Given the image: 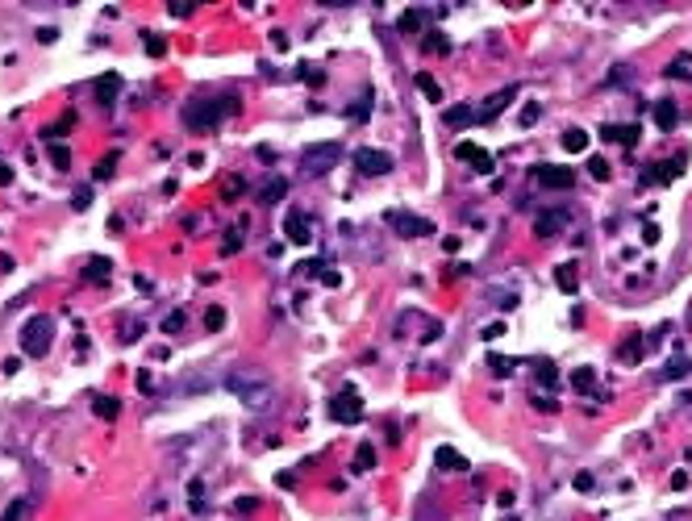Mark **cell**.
Instances as JSON below:
<instances>
[{"label":"cell","instance_id":"cell-1","mask_svg":"<svg viewBox=\"0 0 692 521\" xmlns=\"http://www.w3.org/2000/svg\"><path fill=\"white\" fill-rule=\"evenodd\" d=\"M238 113V96L234 92H225V96H196V100H188V109H184V125L192 129V134H209V129H217L225 117H234Z\"/></svg>","mask_w":692,"mask_h":521},{"label":"cell","instance_id":"cell-2","mask_svg":"<svg viewBox=\"0 0 692 521\" xmlns=\"http://www.w3.org/2000/svg\"><path fill=\"white\" fill-rule=\"evenodd\" d=\"M50 342H54V317L33 313V317L21 326V351L38 359V355H46V351H50Z\"/></svg>","mask_w":692,"mask_h":521},{"label":"cell","instance_id":"cell-3","mask_svg":"<svg viewBox=\"0 0 692 521\" xmlns=\"http://www.w3.org/2000/svg\"><path fill=\"white\" fill-rule=\"evenodd\" d=\"M225 384H230V392H234L246 409H267V405H271V384H267L263 376H242V371H238V376H230Z\"/></svg>","mask_w":692,"mask_h":521},{"label":"cell","instance_id":"cell-4","mask_svg":"<svg viewBox=\"0 0 692 521\" xmlns=\"http://www.w3.org/2000/svg\"><path fill=\"white\" fill-rule=\"evenodd\" d=\"M330 417H334V422H342V426L363 422V396H359V388H355V384H346L338 396H330Z\"/></svg>","mask_w":692,"mask_h":521},{"label":"cell","instance_id":"cell-5","mask_svg":"<svg viewBox=\"0 0 692 521\" xmlns=\"http://www.w3.org/2000/svg\"><path fill=\"white\" fill-rule=\"evenodd\" d=\"M384 221H388L401 238H426V234H434V221H430V217H413V213H401V209L384 213Z\"/></svg>","mask_w":692,"mask_h":521},{"label":"cell","instance_id":"cell-6","mask_svg":"<svg viewBox=\"0 0 692 521\" xmlns=\"http://www.w3.org/2000/svg\"><path fill=\"white\" fill-rule=\"evenodd\" d=\"M338 159H342V150H338L334 142H321V146H309V150H305L300 167H305L309 175H325V171H330V167H334Z\"/></svg>","mask_w":692,"mask_h":521},{"label":"cell","instance_id":"cell-7","mask_svg":"<svg viewBox=\"0 0 692 521\" xmlns=\"http://www.w3.org/2000/svg\"><path fill=\"white\" fill-rule=\"evenodd\" d=\"M355 167H359V175H384V171H392V154L363 146V150H355Z\"/></svg>","mask_w":692,"mask_h":521},{"label":"cell","instance_id":"cell-8","mask_svg":"<svg viewBox=\"0 0 692 521\" xmlns=\"http://www.w3.org/2000/svg\"><path fill=\"white\" fill-rule=\"evenodd\" d=\"M542 188H572L576 184V171L572 167H555V163H542V167H534L530 171Z\"/></svg>","mask_w":692,"mask_h":521},{"label":"cell","instance_id":"cell-9","mask_svg":"<svg viewBox=\"0 0 692 521\" xmlns=\"http://www.w3.org/2000/svg\"><path fill=\"white\" fill-rule=\"evenodd\" d=\"M513 96H517V83H513V88H501V92H492V96L480 104V117H476V121H492V117H501V113L513 104Z\"/></svg>","mask_w":692,"mask_h":521},{"label":"cell","instance_id":"cell-10","mask_svg":"<svg viewBox=\"0 0 692 521\" xmlns=\"http://www.w3.org/2000/svg\"><path fill=\"white\" fill-rule=\"evenodd\" d=\"M455 154H459L463 163H472L476 171H484V175H488V171L497 167V159H492V154H488L484 146H472V142H459V146H455Z\"/></svg>","mask_w":692,"mask_h":521},{"label":"cell","instance_id":"cell-11","mask_svg":"<svg viewBox=\"0 0 692 521\" xmlns=\"http://www.w3.org/2000/svg\"><path fill=\"white\" fill-rule=\"evenodd\" d=\"M284 238H288V242H296V246H309V242H313V230H309L305 213H292V217H284Z\"/></svg>","mask_w":692,"mask_h":521},{"label":"cell","instance_id":"cell-12","mask_svg":"<svg viewBox=\"0 0 692 521\" xmlns=\"http://www.w3.org/2000/svg\"><path fill=\"white\" fill-rule=\"evenodd\" d=\"M601 138H605V142H618V146H626V150H634V146H638V125H605Z\"/></svg>","mask_w":692,"mask_h":521},{"label":"cell","instance_id":"cell-13","mask_svg":"<svg viewBox=\"0 0 692 521\" xmlns=\"http://www.w3.org/2000/svg\"><path fill=\"white\" fill-rule=\"evenodd\" d=\"M684 171V154L680 159H668V163H659V167H651L647 175H643V184H668V179H676Z\"/></svg>","mask_w":692,"mask_h":521},{"label":"cell","instance_id":"cell-14","mask_svg":"<svg viewBox=\"0 0 692 521\" xmlns=\"http://www.w3.org/2000/svg\"><path fill=\"white\" fill-rule=\"evenodd\" d=\"M426 21H430V8H405L401 21H396V29H401V33H421Z\"/></svg>","mask_w":692,"mask_h":521},{"label":"cell","instance_id":"cell-15","mask_svg":"<svg viewBox=\"0 0 692 521\" xmlns=\"http://www.w3.org/2000/svg\"><path fill=\"white\" fill-rule=\"evenodd\" d=\"M108 275H113V259L96 255V259L83 263V284H100V280H108Z\"/></svg>","mask_w":692,"mask_h":521},{"label":"cell","instance_id":"cell-16","mask_svg":"<svg viewBox=\"0 0 692 521\" xmlns=\"http://www.w3.org/2000/svg\"><path fill=\"white\" fill-rule=\"evenodd\" d=\"M117 96H121V75H113V71L100 75V79H96V100H100V104H113Z\"/></svg>","mask_w":692,"mask_h":521},{"label":"cell","instance_id":"cell-17","mask_svg":"<svg viewBox=\"0 0 692 521\" xmlns=\"http://www.w3.org/2000/svg\"><path fill=\"white\" fill-rule=\"evenodd\" d=\"M284 196H288V179H267V184L255 192V200H259V205H280Z\"/></svg>","mask_w":692,"mask_h":521},{"label":"cell","instance_id":"cell-18","mask_svg":"<svg viewBox=\"0 0 692 521\" xmlns=\"http://www.w3.org/2000/svg\"><path fill=\"white\" fill-rule=\"evenodd\" d=\"M563 217H568V213H559V209H551V213H538V221H534V234H538V238H551V234H559V230H563Z\"/></svg>","mask_w":692,"mask_h":521},{"label":"cell","instance_id":"cell-19","mask_svg":"<svg viewBox=\"0 0 692 521\" xmlns=\"http://www.w3.org/2000/svg\"><path fill=\"white\" fill-rule=\"evenodd\" d=\"M676 121H680V109H676V100H659V104H655V125L672 134V129H676Z\"/></svg>","mask_w":692,"mask_h":521},{"label":"cell","instance_id":"cell-20","mask_svg":"<svg viewBox=\"0 0 692 521\" xmlns=\"http://www.w3.org/2000/svg\"><path fill=\"white\" fill-rule=\"evenodd\" d=\"M622 363H626V367H638V363H643V334H630V338L622 342Z\"/></svg>","mask_w":692,"mask_h":521},{"label":"cell","instance_id":"cell-21","mask_svg":"<svg viewBox=\"0 0 692 521\" xmlns=\"http://www.w3.org/2000/svg\"><path fill=\"white\" fill-rule=\"evenodd\" d=\"M92 413H96L100 422H113V417L121 413V401H117V396H92Z\"/></svg>","mask_w":692,"mask_h":521},{"label":"cell","instance_id":"cell-22","mask_svg":"<svg viewBox=\"0 0 692 521\" xmlns=\"http://www.w3.org/2000/svg\"><path fill=\"white\" fill-rule=\"evenodd\" d=\"M434 459H438V467H442V472H467V467H472V463H467L459 451H451V447H442Z\"/></svg>","mask_w":692,"mask_h":521},{"label":"cell","instance_id":"cell-23","mask_svg":"<svg viewBox=\"0 0 692 521\" xmlns=\"http://www.w3.org/2000/svg\"><path fill=\"white\" fill-rule=\"evenodd\" d=\"M563 150H572V154H580V150H588V129H580V125H572V129H563Z\"/></svg>","mask_w":692,"mask_h":521},{"label":"cell","instance_id":"cell-24","mask_svg":"<svg viewBox=\"0 0 692 521\" xmlns=\"http://www.w3.org/2000/svg\"><path fill=\"white\" fill-rule=\"evenodd\" d=\"M555 280L563 292H576V280H580V263H559L555 267Z\"/></svg>","mask_w":692,"mask_h":521},{"label":"cell","instance_id":"cell-25","mask_svg":"<svg viewBox=\"0 0 692 521\" xmlns=\"http://www.w3.org/2000/svg\"><path fill=\"white\" fill-rule=\"evenodd\" d=\"M421 50H426V54H446V50H451V42H446V33L430 29V33L421 38Z\"/></svg>","mask_w":692,"mask_h":521},{"label":"cell","instance_id":"cell-26","mask_svg":"<svg viewBox=\"0 0 692 521\" xmlns=\"http://www.w3.org/2000/svg\"><path fill=\"white\" fill-rule=\"evenodd\" d=\"M346 117H351V121H367V117H371V88H363V96L346 109Z\"/></svg>","mask_w":692,"mask_h":521},{"label":"cell","instance_id":"cell-27","mask_svg":"<svg viewBox=\"0 0 692 521\" xmlns=\"http://www.w3.org/2000/svg\"><path fill=\"white\" fill-rule=\"evenodd\" d=\"M142 46H146V54H154V58H163V54H167V38H163V33H154V29H150V33H142Z\"/></svg>","mask_w":692,"mask_h":521},{"label":"cell","instance_id":"cell-28","mask_svg":"<svg viewBox=\"0 0 692 521\" xmlns=\"http://www.w3.org/2000/svg\"><path fill=\"white\" fill-rule=\"evenodd\" d=\"M442 121H446L451 129H459V125H467V121H476V117H472V109H467V104H455V109H446V117H442Z\"/></svg>","mask_w":692,"mask_h":521},{"label":"cell","instance_id":"cell-29","mask_svg":"<svg viewBox=\"0 0 692 521\" xmlns=\"http://www.w3.org/2000/svg\"><path fill=\"white\" fill-rule=\"evenodd\" d=\"M534 371H538V384H547V388H555V384H559V371H555V363H551V359H538V363H534Z\"/></svg>","mask_w":692,"mask_h":521},{"label":"cell","instance_id":"cell-30","mask_svg":"<svg viewBox=\"0 0 692 521\" xmlns=\"http://www.w3.org/2000/svg\"><path fill=\"white\" fill-rule=\"evenodd\" d=\"M417 88H421V96H426V100H442V88H438V79H434V75H426V71H421V75H417Z\"/></svg>","mask_w":692,"mask_h":521},{"label":"cell","instance_id":"cell-31","mask_svg":"<svg viewBox=\"0 0 692 521\" xmlns=\"http://www.w3.org/2000/svg\"><path fill=\"white\" fill-rule=\"evenodd\" d=\"M588 175L593 179H609L613 171H609V159L605 154H588Z\"/></svg>","mask_w":692,"mask_h":521},{"label":"cell","instance_id":"cell-32","mask_svg":"<svg viewBox=\"0 0 692 521\" xmlns=\"http://www.w3.org/2000/svg\"><path fill=\"white\" fill-rule=\"evenodd\" d=\"M71 129H75V113H63V117L46 129V138H63V134H71Z\"/></svg>","mask_w":692,"mask_h":521},{"label":"cell","instance_id":"cell-33","mask_svg":"<svg viewBox=\"0 0 692 521\" xmlns=\"http://www.w3.org/2000/svg\"><path fill=\"white\" fill-rule=\"evenodd\" d=\"M376 467V447H359L355 451V472H371Z\"/></svg>","mask_w":692,"mask_h":521},{"label":"cell","instance_id":"cell-34","mask_svg":"<svg viewBox=\"0 0 692 521\" xmlns=\"http://www.w3.org/2000/svg\"><path fill=\"white\" fill-rule=\"evenodd\" d=\"M238 250H242V230H230L221 238V255H238Z\"/></svg>","mask_w":692,"mask_h":521},{"label":"cell","instance_id":"cell-35","mask_svg":"<svg viewBox=\"0 0 692 521\" xmlns=\"http://www.w3.org/2000/svg\"><path fill=\"white\" fill-rule=\"evenodd\" d=\"M113 171H117V150H113V154H104V159L96 163V179H108Z\"/></svg>","mask_w":692,"mask_h":521},{"label":"cell","instance_id":"cell-36","mask_svg":"<svg viewBox=\"0 0 692 521\" xmlns=\"http://www.w3.org/2000/svg\"><path fill=\"white\" fill-rule=\"evenodd\" d=\"M538 113H542V104H538V100H530V104H526V109H522V117H517V121H522V125H526V129H530V125H534V121H538Z\"/></svg>","mask_w":692,"mask_h":521},{"label":"cell","instance_id":"cell-37","mask_svg":"<svg viewBox=\"0 0 692 521\" xmlns=\"http://www.w3.org/2000/svg\"><path fill=\"white\" fill-rule=\"evenodd\" d=\"M50 163H54L58 171H67V167H71V150H67V146H54V150H50Z\"/></svg>","mask_w":692,"mask_h":521},{"label":"cell","instance_id":"cell-38","mask_svg":"<svg viewBox=\"0 0 692 521\" xmlns=\"http://www.w3.org/2000/svg\"><path fill=\"white\" fill-rule=\"evenodd\" d=\"M689 367H692L689 359H684V355H676V359H672V363H668V371H663V376H668V380H676V376H684V371H689Z\"/></svg>","mask_w":692,"mask_h":521},{"label":"cell","instance_id":"cell-39","mask_svg":"<svg viewBox=\"0 0 692 521\" xmlns=\"http://www.w3.org/2000/svg\"><path fill=\"white\" fill-rule=\"evenodd\" d=\"M25 509H29V501H13L4 509V521H25Z\"/></svg>","mask_w":692,"mask_h":521},{"label":"cell","instance_id":"cell-40","mask_svg":"<svg viewBox=\"0 0 692 521\" xmlns=\"http://www.w3.org/2000/svg\"><path fill=\"white\" fill-rule=\"evenodd\" d=\"M221 192H225V200H238V196H242V175H230Z\"/></svg>","mask_w":692,"mask_h":521},{"label":"cell","instance_id":"cell-41","mask_svg":"<svg viewBox=\"0 0 692 521\" xmlns=\"http://www.w3.org/2000/svg\"><path fill=\"white\" fill-rule=\"evenodd\" d=\"M204 326H209V330H221V326H225V309H217V305H213V309L204 313Z\"/></svg>","mask_w":692,"mask_h":521},{"label":"cell","instance_id":"cell-42","mask_svg":"<svg viewBox=\"0 0 692 521\" xmlns=\"http://www.w3.org/2000/svg\"><path fill=\"white\" fill-rule=\"evenodd\" d=\"M175 330H184V313H179V309L163 317V334H175Z\"/></svg>","mask_w":692,"mask_h":521},{"label":"cell","instance_id":"cell-43","mask_svg":"<svg viewBox=\"0 0 692 521\" xmlns=\"http://www.w3.org/2000/svg\"><path fill=\"white\" fill-rule=\"evenodd\" d=\"M488 367H492L497 376H509V371H513V359H501V355H488Z\"/></svg>","mask_w":692,"mask_h":521},{"label":"cell","instance_id":"cell-44","mask_svg":"<svg viewBox=\"0 0 692 521\" xmlns=\"http://www.w3.org/2000/svg\"><path fill=\"white\" fill-rule=\"evenodd\" d=\"M572 384H576V392H588V388H593V371H588V367H580V371L572 376Z\"/></svg>","mask_w":692,"mask_h":521},{"label":"cell","instance_id":"cell-45","mask_svg":"<svg viewBox=\"0 0 692 521\" xmlns=\"http://www.w3.org/2000/svg\"><path fill=\"white\" fill-rule=\"evenodd\" d=\"M167 13H171V17H188V13H196V4H188V0L179 4V0H171V4H167Z\"/></svg>","mask_w":692,"mask_h":521},{"label":"cell","instance_id":"cell-46","mask_svg":"<svg viewBox=\"0 0 692 521\" xmlns=\"http://www.w3.org/2000/svg\"><path fill=\"white\" fill-rule=\"evenodd\" d=\"M142 330H146V321H129V326L121 330V342H134V338H138Z\"/></svg>","mask_w":692,"mask_h":521},{"label":"cell","instance_id":"cell-47","mask_svg":"<svg viewBox=\"0 0 692 521\" xmlns=\"http://www.w3.org/2000/svg\"><path fill=\"white\" fill-rule=\"evenodd\" d=\"M71 205H75V209H88V205H92V188H79V192L71 196Z\"/></svg>","mask_w":692,"mask_h":521},{"label":"cell","instance_id":"cell-48","mask_svg":"<svg viewBox=\"0 0 692 521\" xmlns=\"http://www.w3.org/2000/svg\"><path fill=\"white\" fill-rule=\"evenodd\" d=\"M134 380H138V392H154V376L150 371H138Z\"/></svg>","mask_w":692,"mask_h":521},{"label":"cell","instance_id":"cell-49","mask_svg":"<svg viewBox=\"0 0 692 521\" xmlns=\"http://www.w3.org/2000/svg\"><path fill=\"white\" fill-rule=\"evenodd\" d=\"M234 509H238V513H255V509H259V501H255V497H238V505H234Z\"/></svg>","mask_w":692,"mask_h":521},{"label":"cell","instance_id":"cell-50","mask_svg":"<svg viewBox=\"0 0 692 521\" xmlns=\"http://www.w3.org/2000/svg\"><path fill=\"white\" fill-rule=\"evenodd\" d=\"M321 284H325V288H338V284H342V275H338V271H330V267H325V271H321Z\"/></svg>","mask_w":692,"mask_h":521},{"label":"cell","instance_id":"cell-51","mask_svg":"<svg viewBox=\"0 0 692 521\" xmlns=\"http://www.w3.org/2000/svg\"><path fill=\"white\" fill-rule=\"evenodd\" d=\"M134 288H138V292H146V296H150V292H154V284H150V280H146V275H134Z\"/></svg>","mask_w":692,"mask_h":521},{"label":"cell","instance_id":"cell-52","mask_svg":"<svg viewBox=\"0 0 692 521\" xmlns=\"http://www.w3.org/2000/svg\"><path fill=\"white\" fill-rule=\"evenodd\" d=\"M501 334H505V321H492V326L484 330V338H488V342H492V338H501Z\"/></svg>","mask_w":692,"mask_h":521},{"label":"cell","instance_id":"cell-53","mask_svg":"<svg viewBox=\"0 0 692 521\" xmlns=\"http://www.w3.org/2000/svg\"><path fill=\"white\" fill-rule=\"evenodd\" d=\"M576 488H580V492H593V476H588V472H584V476H576Z\"/></svg>","mask_w":692,"mask_h":521},{"label":"cell","instance_id":"cell-54","mask_svg":"<svg viewBox=\"0 0 692 521\" xmlns=\"http://www.w3.org/2000/svg\"><path fill=\"white\" fill-rule=\"evenodd\" d=\"M0 184H13V167H4V163H0Z\"/></svg>","mask_w":692,"mask_h":521}]
</instances>
